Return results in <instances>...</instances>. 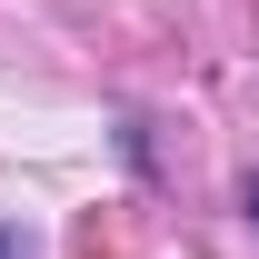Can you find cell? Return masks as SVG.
Segmentation results:
<instances>
[{
  "mask_svg": "<svg viewBox=\"0 0 259 259\" xmlns=\"http://www.w3.org/2000/svg\"><path fill=\"white\" fill-rule=\"evenodd\" d=\"M239 199H249V229H259V169H249V190H239Z\"/></svg>",
  "mask_w": 259,
  "mask_h": 259,
  "instance_id": "cell-2",
  "label": "cell"
},
{
  "mask_svg": "<svg viewBox=\"0 0 259 259\" xmlns=\"http://www.w3.org/2000/svg\"><path fill=\"white\" fill-rule=\"evenodd\" d=\"M0 259H30V229L20 220H0Z\"/></svg>",
  "mask_w": 259,
  "mask_h": 259,
  "instance_id": "cell-1",
  "label": "cell"
}]
</instances>
